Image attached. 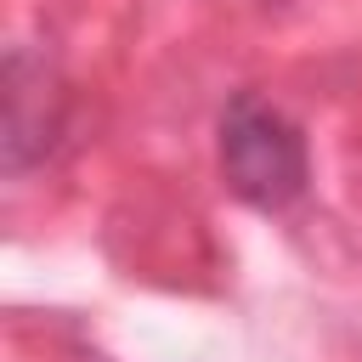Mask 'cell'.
I'll list each match as a JSON object with an SVG mask.
<instances>
[{
  "mask_svg": "<svg viewBox=\"0 0 362 362\" xmlns=\"http://www.w3.org/2000/svg\"><path fill=\"white\" fill-rule=\"evenodd\" d=\"M221 175L255 209H288L311 181L300 124L255 90H238L221 113Z\"/></svg>",
  "mask_w": 362,
  "mask_h": 362,
  "instance_id": "obj_1",
  "label": "cell"
},
{
  "mask_svg": "<svg viewBox=\"0 0 362 362\" xmlns=\"http://www.w3.org/2000/svg\"><path fill=\"white\" fill-rule=\"evenodd\" d=\"M62 136V90L51 62L28 57L23 45L6 57V170H28Z\"/></svg>",
  "mask_w": 362,
  "mask_h": 362,
  "instance_id": "obj_2",
  "label": "cell"
}]
</instances>
